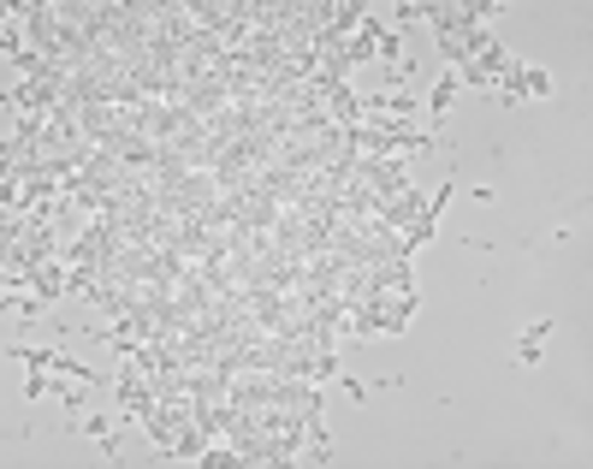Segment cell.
Listing matches in <instances>:
<instances>
[{"instance_id": "obj_5", "label": "cell", "mask_w": 593, "mask_h": 469, "mask_svg": "<svg viewBox=\"0 0 593 469\" xmlns=\"http://www.w3.org/2000/svg\"><path fill=\"white\" fill-rule=\"evenodd\" d=\"M552 327H557L552 316H546V321H534L529 333L516 339V362H540V351H546V333H552Z\"/></svg>"}, {"instance_id": "obj_3", "label": "cell", "mask_w": 593, "mask_h": 469, "mask_svg": "<svg viewBox=\"0 0 593 469\" xmlns=\"http://www.w3.org/2000/svg\"><path fill=\"white\" fill-rule=\"evenodd\" d=\"M504 66H511V54H504V48L493 42V48H486V54H475L469 66H458V72H451V78H458V83H469V90H486V83H499V78H504Z\"/></svg>"}, {"instance_id": "obj_4", "label": "cell", "mask_w": 593, "mask_h": 469, "mask_svg": "<svg viewBox=\"0 0 593 469\" xmlns=\"http://www.w3.org/2000/svg\"><path fill=\"white\" fill-rule=\"evenodd\" d=\"M30 291H37L42 303H60V298H72V286H66V268H60V262H48V268H37V273H30Z\"/></svg>"}, {"instance_id": "obj_2", "label": "cell", "mask_w": 593, "mask_h": 469, "mask_svg": "<svg viewBox=\"0 0 593 469\" xmlns=\"http://www.w3.org/2000/svg\"><path fill=\"white\" fill-rule=\"evenodd\" d=\"M19 362H24V369H42V375H66V380H83V387H96V375L83 369L78 357H66V351H30V345H19Z\"/></svg>"}, {"instance_id": "obj_1", "label": "cell", "mask_w": 593, "mask_h": 469, "mask_svg": "<svg viewBox=\"0 0 593 469\" xmlns=\"http://www.w3.org/2000/svg\"><path fill=\"white\" fill-rule=\"evenodd\" d=\"M499 12V0H469V7H404V19H422L433 24V37L451 42V37H469V30H486V19Z\"/></svg>"}]
</instances>
